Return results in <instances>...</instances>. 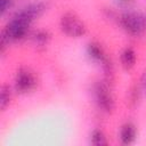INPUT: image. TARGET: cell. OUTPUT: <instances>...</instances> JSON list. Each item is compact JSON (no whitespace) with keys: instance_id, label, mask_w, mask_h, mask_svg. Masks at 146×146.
I'll list each match as a JSON object with an SVG mask.
<instances>
[{"instance_id":"cell-1","label":"cell","mask_w":146,"mask_h":146,"mask_svg":"<svg viewBox=\"0 0 146 146\" xmlns=\"http://www.w3.org/2000/svg\"><path fill=\"white\" fill-rule=\"evenodd\" d=\"M33 21L34 19L32 16L24 8L16 13L7 23L1 33V52H3L6 46H8L9 42H15L23 39L27 34L29 27Z\"/></svg>"},{"instance_id":"cell-2","label":"cell","mask_w":146,"mask_h":146,"mask_svg":"<svg viewBox=\"0 0 146 146\" xmlns=\"http://www.w3.org/2000/svg\"><path fill=\"white\" fill-rule=\"evenodd\" d=\"M122 29L133 36L146 34V14L140 11H127L119 18Z\"/></svg>"},{"instance_id":"cell-3","label":"cell","mask_w":146,"mask_h":146,"mask_svg":"<svg viewBox=\"0 0 146 146\" xmlns=\"http://www.w3.org/2000/svg\"><path fill=\"white\" fill-rule=\"evenodd\" d=\"M92 95L95 103L102 111L110 113L114 110V98L106 81L95 82L92 86Z\"/></svg>"},{"instance_id":"cell-4","label":"cell","mask_w":146,"mask_h":146,"mask_svg":"<svg viewBox=\"0 0 146 146\" xmlns=\"http://www.w3.org/2000/svg\"><path fill=\"white\" fill-rule=\"evenodd\" d=\"M59 25H60V30L71 38H80L87 31L84 23L76 15L72 13L64 14L60 18Z\"/></svg>"},{"instance_id":"cell-5","label":"cell","mask_w":146,"mask_h":146,"mask_svg":"<svg viewBox=\"0 0 146 146\" xmlns=\"http://www.w3.org/2000/svg\"><path fill=\"white\" fill-rule=\"evenodd\" d=\"M87 55L94 63H97L102 67V70L104 71L107 79H110L112 76V74H113L112 62L110 60V58L107 57L106 52L104 51V49L102 48L100 44H98L96 42L89 43L87 47Z\"/></svg>"},{"instance_id":"cell-6","label":"cell","mask_w":146,"mask_h":146,"mask_svg":"<svg viewBox=\"0 0 146 146\" xmlns=\"http://www.w3.org/2000/svg\"><path fill=\"white\" fill-rule=\"evenodd\" d=\"M36 87V78L29 68L22 67L15 76V89L19 94H27Z\"/></svg>"},{"instance_id":"cell-7","label":"cell","mask_w":146,"mask_h":146,"mask_svg":"<svg viewBox=\"0 0 146 146\" xmlns=\"http://www.w3.org/2000/svg\"><path fill=\"white\" fill-rule=\"evenodd\" d=\"M136 136H137V131H136L135 124H132L131 122H127L122 125L120 130V139L122 144L124 145L132 144L136 139Z\"/></svg>"},{"instance_id":"cell-8","label":"cell","mask_w":146,"mask_h":146,"mask_svg":"<svg viewBox=\"0 0 146 146\" xmlns=\"http://www.w3.org/2000/svg\"><path fill=\"white\" fill-rule=\"evenodd\" d=\"M121 64L125 70H130L133 67L136 63V52L131 47H127L121 52Z\"/></svg>"},{"instance_id":"cell-9","label":"cell","mask_w":146,"mask_h":146,"mask_svg":"<svg viewBox=\"0 0 146 146\" xmlns=\"http://www.w3.org/2000/svg\"><path fill=\"white\" fill-rule=\"evenodd\" d=\"M11 99V90L9 88V86L3 84L1 87V91H0V108L3 111L10 103Z\"/></svg>"},{"instance_id":"cell-10","label":"cell","mask_w":146,"mask_h":146,"mask_svg":"<svg viewBox=\"0 0 146 146\" xmlns=\"http://www.w3.org/2000/svg\"><path fill=\"white\" fill-rule=\"evenodd\" d=\"M33 41H34V43L36 44V46H40V47H42V46H46L47 43H48V41H49V39H50V34H49V32L48 31H44V30H39V31H36L34 34H33Z\"/></svg>"},{"instance_id":"cell-11","label":"cell","mask_w":146,"mask_h":146,"mask_svg":"<svg viewBox=\"0 0 146 146\" xmlns=\"http://www.w3.org/2000/svg\"><path fill=\"white\" fill-rule=\"evenodd\" d=\"M90 139H91V144L95 145V146H105V145H107V139H106V137H105V135L102 130L95 129L91 132Z\"/></svg>"},{"instance_id":"cell-12","label":"cell","mask_w":146,"mask_h":146,"mask_svg":"<svg viewBox=\"0 0 146 146\" xmlns=\"http://www.w3.org/2000/svg\"><path fill=\"white\" fill-rule=\"evenodd\" d=\"M14 6V0H0V11L1 15H5Z\"/></svg>"},{"instance_id":"cell-13","label":"cell","mask_w":146,"mask_h":146,"mask_svg":"<svg viewBox=\"0 0 146 146\" xmlns=\"http://www.w3.org/2000/svg\"><path fill=\"white\" fill-rule=\"evenodd\" d=\"M140 90L146 95V70L143 72L140 76Z\"/></svg>"},{"instance_id":"cell-14","label":"cell","mask_w":146,"mask_h":146,"mask_svg":"<svg viewBox=\"0 0 146 146\" xmlns=\"http://www.w3.org/2000/svg\"><path fill=\"white\" fill-rule=\"evenodd\" d=\"M127 1H128V0H127Z\"/></svg>"}]
</instances>
